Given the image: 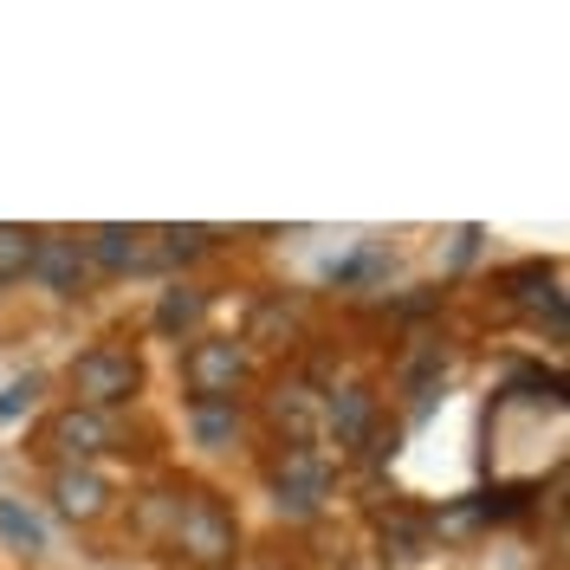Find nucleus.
Returning a JSON list of instances; mask_svg holds the SVG:
<instances>
[{"label":"nucleus","mask_w":570,"mask_h":570,"mask_svg":"<svg viewBox=\"0 0 570 570\" xmlns=\"http://www.w3.org/2000/svg\"><path fill=\"white\" fill-rule=\"evenodd\" d=\"M0 525H7V532L20 538V544H39V519H27V512H13V505H7V499H0Z\"/></svg>","instance_id":"11"},{"label":"nucleus","mask_w":570,"mask_h":570,"mask_svg":"<svg viewBox=\"0 0 570 570\" xmlns=\"http://www.w3.org/2000/svg\"><path fill=\"white\" fill-rule=\"evenodd\" d=\"M59 441H66L71 454H98V448H110V422L98 409H71L66 422H59Z\"/></svg>","instance_id":"6"},{"label":"nucleus","mask_w":570,"mask_h":570,"mask_svg":"<svg viewBox=\"0 0 570 570\" xmlns=\"http://www.w3.org/2000/svg\"><path fill=\"white\" fill-rule=\"evenodd\" d=\"M27 273H39L52 292H78V279H85V253H78V240L46 234V240H33V266H27Z\"/></svg>","instance_id":"4"},{"label":"nucleus","mask_w":570,"mask_h":570,"mask_svg":"<svg viewBox=\"0 0 570 570\" xmlns=\"http://www.w3.org/2000/svg\"><path fill=\"white\" fill-rule=\"evenodd\" d=\"M176 544L195 564H227L234 558V519L214 505V499H188L176 519Z\"/></svg>","instance_id":"3"},{"label":"nucleus","mask_w":570,"mask_h":570,"mask_svg":"<svg viewBox=\"0 0 570 570\" xmlns=\"http://www.w3.org/2000/svg\"><path fill=\"white\" fill-rule=\"evenodd\" d=\"M142 370L130 351H117V344H98V351H85L71 363V390L85 409H110V402H124V395H137Z\"/></svg>","instance_id":"1"},{"label":"nucleus","mask_w":570,"mask_h":570,"mask_svg":"<svg viewBox=\"0 0 570 570\" xmlns=\"http://www.w3.org/2000/svg\"><path fill=\"white\" fill-rule=\"evenodd\" d=\"M181 376H188V390L202 395V402H227L234 383L247 376V351H240L234 337H208V344H195V351H188Z\"/></svg>","instance_id":"2"},{"label":"nucleus","mask_w":570,"mask_h":570,"mask_svg":"<svg viewBox=\"0 0 570 570\" xmlns=\"http://www.w3.org/2000/svg\"><path fill=\"white\" fill-rule=\"evenodd\" d=\"M91 253L105 259V266H149V247H142V234H130V227H105L98 240H91Z\"/></svg>","instance_id":"7"},{"label":"nucleus","mask_w":570,"mask_h":570,"mask_svg":"<svg viewBox=\"0 0 570 570\" xmlns=\"http://www.w3.org/2000/svg\"><path fill=\"white\" fill-rule=\"evenodd\" d=\"M202 305H208V298H202V292H188V298H169V305H163V312H156V324H163V331H176V324H195L202 318Z\"/></svg>","instance_id":"10"},{"label":"nucleus","mask_w":570,"mask_h":570,"mask_svg":"<svg viewBox=\"0 0 570 570\" xmlns=\"http://www.w3.org/2000/svg\"><path fill=\"white\" fill-rule=\"evenodd\" d=\"M27 266H33V234L0 227V273H27Z\"/></svg>","instance_id":"9"},{"label":"nucleus","mask_w":570,"mask_h":570,"mask_svg":"<svg viewBox=\"0 0 570 570\" xmlns=\"http://www.w3.org/2000/svg\"><path fill=\"white\" fill-rule=\"evenodd\" d=\"M331 428H337L344 441H356V434L370 428V395H363V390H344V402L331 409Z\"/></svg>","instance_id":"8"},{"label":"nucleus","mask_w":570,"mask_h":570,"mask_svg":"<svg viewBox=\"0 0 570 570\" xmlns=\"http://www.w3.org/2000/svg\"><path fill=\"white\" fill-rule=\"evenodd\" d=\"M59 512H71V519H98L105 512V480H91V473H59Z\"/></svg>","instance_id":"5"}]
</instances>
